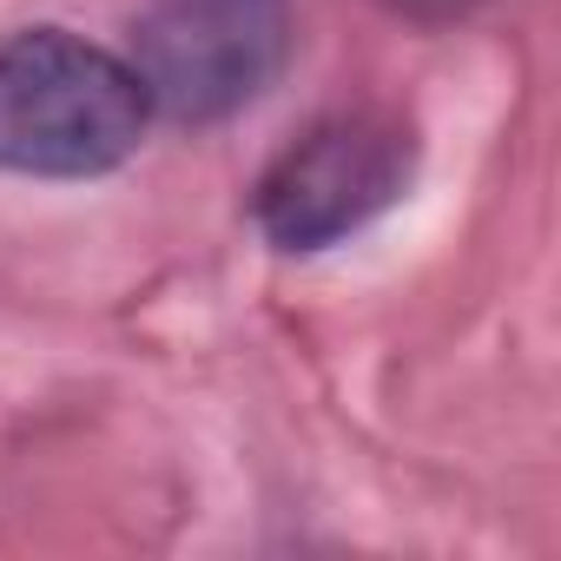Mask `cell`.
<instances>
[{
	"label": "cell",
	"instance_id": "1",
	"mask_svg": "<svg viewBox=\"0 0 561 561\" xmlns=\"http://www.w3.org/2000/svg\"><path fill=\"white\" fill-rule=\"evenodd\" d=\"M152 126L146 87L126 54L67 27L0 41V172L21 179H106Z\"/></svg>",
	"mask_w": 561,
	"mask_h": 561
},
{
	"label": "cell",
	"instance_id": "2",
	"mask_svg": "<svg viewBox=\"0 0 561 561\" xmlns=\"http://www.w3.org/2000/svg\"><path fill=\"white\" fill-rule=\"evenodd\" d=\"M416 119L397 106H337L324 119H311L285 152H277L251 192V218L257 231L291 251H331L344 238H357L364 225H377L390 205H403V192L416 185Z\"/></svg>",
	"mask_w": 561,
	"mask_h": 561
},
{
	"label": "cell",
	"instance_id": "3",
	"mask_svg": "<svg viewBox=\"0 0 561 561\" xmlns=\"http://www.w3.org/2000/svg\"><path fill=\"white\" fill-rule=\"evenodd\" d=\"M291 41V0H152L133 27L126 67L139 73L152 119L218 126L277 87Z\"/></svg>",
	"mask_w": 561,
	"mask_h": 561
},
{
	"label": "cell",
	"instance_id": "4",
	"mask_svg": "<svg viewBox=\"0 0 561 561\" xmlns=\"http://www.w3.org/2000/svg\"><path fill=\"white\" fill-rule=\"evenodd\" d=\"M383 8H397V14H410V21H456V14L482 8V0H383Z\"/></svg>",
	"mask_w": 561,
	"mask_h": 561
}]
</instances>
